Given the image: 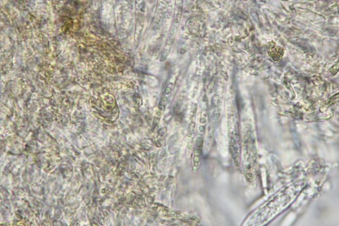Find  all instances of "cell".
Wrapping results in <instances>:
<instances>
[{"label": "cell", "instance_id": "7a4b0ae2", "mask_svg": "<svg viewBox=\"0 0 339 226\" xmlns=\"http://www.w3.org/2000/svg\"><path fill=\"white\" fill-rule=\"evenodd\" d=\"M339 68V63L338 62H337V63L336 65H334L331 68H330V71L332 74L335 75L337 73L338 71Z\"/></svg>", "mask_w": 339, "mask_h": 226}, {"label": "cell", "instance_id": "6da1fadb", "mask_svg": "<svg viewBox=\"0 0 339 226\" xmlns=\"http://www.w3.org/2000/svg\"><path fill=\"white\" fill-rule=\"evenodd\" d=\"M267 53L273 61L278 62L283 58L285 53V49L281 46H275L269 49Z\"/></svg>", "mask_w": 339, "mask_h": 226}]
</instances>
